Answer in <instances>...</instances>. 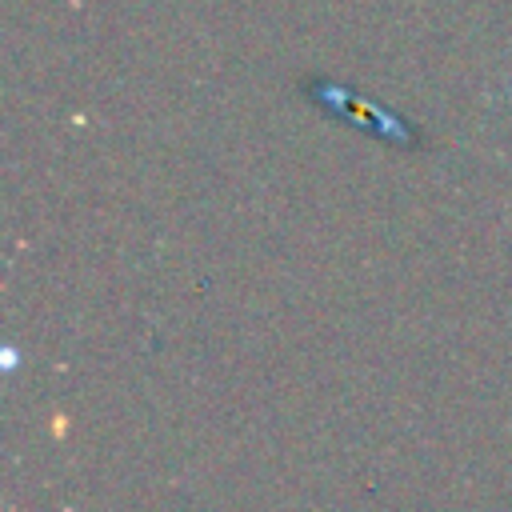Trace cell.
Wrapping results in <instances>:
<instances>
[{"label": "cell", "instance_id": "cell-1", "mask_svg": "<svg viewBox=\"0 0 512 512\" xmlns=\"http://www.w3.org/2000/svg\"><path fill=\"white\" fill-rule=\"evenodd\" d=\"M504 104H508V112H512V76L504 80Z\"/></svg>", "mask_w": 512, "mask_h": 512}]
</instances>
